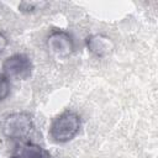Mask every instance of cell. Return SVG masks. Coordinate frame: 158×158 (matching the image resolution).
<instances>
[{"mask_svg":"<svg viewBox=\"0 0 158 158\" xmlns=\"http://www.w3.org/2000/svg\"><path fill=\"white\" fill-rule=\"evenodd\" d=\"M80 127V116L74 111H64L52 121L49 136L56 143H67L79 133Z\"/></svg>","mask_w":158,"mask_h":158,"instance_id":"1","label":"cell"},{"mask_svg":"<svg viewBox=\"0 0 158 158\" xmlns=\"http://www.w3.org/2000/svg\"><path fill=\"white\" fill-rule=\"evenodd\" d=\"M48 52L57 58L69 57L75 48L73 36L64 30H53L46 38Z\"/></svg>","mask_w":158,"mask_h":158,"instance_id":"4","label":"cell"},{"mask_svg":"<svg viewBox=\"0 0 158 158\" xmlns=\"http://www.w3.org/2000/svg\"><path fill=\"white\" fill-rule=\"evenodd\" d=\"M7 43H9V41H7V37L0 31V54L5 51V48L7 47Z\"/></svg>","mask_w":158,"mask_h":158,"instance_id":"9","label":"cell"},{"mask_svg":"<svg viewBox=\"0 0 158 158\" xmlns=\"http://www.w3.org/2000/svg\"><path fill=\"white\" fill-rule=\"evenodd\" d=\"M11 158H21L20 156H14V157H11Z\"/></svg>","mask_w":158,"mask_h":158,"instance_id":"10","label":"cell"},{"mask_svg":"<svg viewBox=\"0 0 158 158\" xmlns=\"http://www.w3.org/2000/svg\"><path fill=\"white\" fill-rule=\"evenodd\" d=\"M41 5H42V2H37V1H23L19 5V9L23 12H33Z\"/></svg>","mask_w":158,"mask_h":158,"instance_id":"8","label":"cell"},{"mask_svg":"<svg viewBox=\"0 0 158 158\" xmlns=\"http://www.w3.org/2000/svg\"><path fill=\"white\" fill-rule=\"evenodd\" d=\"M33 118L27 112H12L1 123L2 135L12 141H25L33 131Z\"/></svg>","mask_w":158,"mask_h":158,"instance_id":"2","label":"cell"},{"mask_svg":"<svg viewBox=\"0 0 158 158\" xmlns=\"http://www.w3.org/2000/svg\"><path fill=\"white\" fill-rule=\"evenodd\" d=\"M10 80L7 77H5L2 73H0V101L5 100L10 94Z\"/></svg>","mask_w":158,"mask_h":158,"instance_id":"7","label":"cell"},{"mask_svg":"<svg viewBox=\"0 0 158 158\" xmlns=\"http://www.w3.org/2000/svg\"><path fill=\"white\" fill-rule=\"evenodd\" d=\"M85 46L88 51L98 58L107 57L115 48L112 38L105 33H93L88 36L85 40Z\"/></svg>","mask_w":158,"mask_h":158,"instance_id":"5","label":"cell"},{"mask_svg":"<svg viewBox=\"0 0 158 158\" xmlns=\"http://www.w3.org/2000/svg\"><path fill=\"white\" fill-rule=\"evenodd\" d=\"M2 74L9 79H27L33 69L31 58L25 53H15L2 62Z\"/></svg>","mask_w":158,"mask_h":158,"instance_id":"3","label":"cell"},{"mask_svg":"<svg viewBox=\"0 0 158 158\" xmlns=\"http://www.w3.org/2000/svg\"><path fill=\"white\" fill-rule=\"evenodd\" d=\"M19 156L21 158H52L51 153L40 144L27 142L22 144Z\"/></svg>","mask_w":158,"mask_h":158,"instance_id":"6","label":"cell"}]
</instances>
